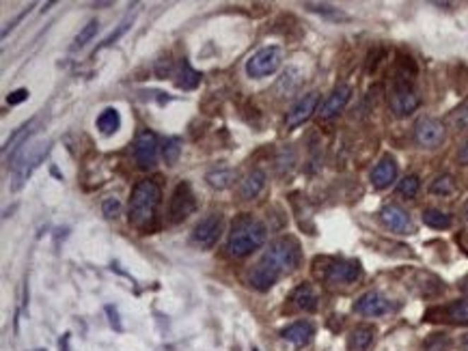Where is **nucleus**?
<instances>
[{"label": "nucleus", "mask_w": 468, "mask_h": 351, "mask_svg": "<svg viewBox=\"0 0 468 351\" xmlns=\"http://www.w3.org/2000/svg\"><path fill=\"white\" fill-rule=\"evenodd\" d=\"M266 237H268L266 225L262 220H257V218H252L250 213H242L231 225L227 250L231 256L242 258V256L252 254L257 248H262L266 244Z\"/></svg>", "instance_id": "f257e3e1"}, {"label": "nucleus", "mask_w": 468, "mask_h": 351, "mask_svg": "<svg viewBox=\"0 0 468 351\" xmlns=\"http://www.w3.org/2000/svg\"><path fill=\"white\" fill-rule=\"evenodd\" d=\"M162 201V190L156 179H143L134 186L130 205H127V220L136 229H147L153 220Z\"/></svg>", "instance_id": "f03ea898"}, {"label": "nucleus", "mask_w": 468, "mask_h": 351, "mask_svg": "<svg viewBox=\"0 0 468 351\" xmlns=\"http://www.w3.org/2000/svg\"><path fill=\"white\" fill-rule=\"evenodd\" d=\"M50 147H52L50 141H30L7 160V164L11 166V186H9L11 192H18L28 182L37 166L50 153Z\"/></svg>", "instance_id": "7ed1b4c3"}, {"label": "nucleus", "mask_w": 468, "mask_h": 351, "mask_svg": "<svg viewBox=\"0 0 468 351\" xmlns=\"http://www.w3.org/2000/svg\"><path fill=\"white\" fill-rule=\"evenodd\" d=\"M262 261L272 266L281 276L289 274L298 268V263H300V246H298L293 237H279L268 246Z\"/></svg>", "instance_id": "20e7f679"}, {"label": "nucleus", "mask_w": 468, "mask_h": 351, "mask_svg": "<svg viewBox=\"0 0 468 351\" xmlns=\"http://www.w3.org/2000/svg\"><path fill=\"white\" fill-rule=\"evenodd\" d=\"M421 106V97L416 95V91L412 89V84L408 82V78H397L393 89L389 93V108L395 117L404 119L410 117L416 108Z\"/></svg>", "instance_id": "39448f33"}, {"label": "nucleus", "mask_w": 468, "mask_h": 351, "mask_svg": "<svg viewBox=\"0 0 468 351\" xmlns=\"http://www.w3.org/2000/svg\"><path fill=\"white\" fill-rule=\"evenodd\" d=\"M445 136H447V129H445V123L440 119H434V117L416 119L414 129H412V138H414L416 147L438 149L445 143Z\"/></svg>", "instance_id": "423d86ee"}, {"label": "nucleus", "mask_w": 468, "mask_h": 351, "mask_svg": "<svg viewBox=\"0 0 468 351\" xmlns=\"http://www.w3.org/2000/svg\"><path fill=\"white\" fill-rule=\"evenodd\" d=\"M283 63V50L279 46H268L262 48L259 52H255L248 61H246V73L248 78H266L272 76Z\"/></svg>", "instance_id": "0eeeda50"}, {"label": "nucleus", "mask_w": 468, "mask_h": 351, "mask_svg": "<svg viewBox=\"0 0 468 351\" xmlns=\"http://www.w3.org/2000/svg\"><path fill=\"white\" fill-rule=\"evenodd\" d=\"M361 278V263L352 258H339L330 261V266L324 272V282L330 287H344L352 285Z\"/></svg>", "instance_id": "6e6552de"}, {"label": "nucleus", "mask_w": 468, "mask_h": 351, "mask_svg": "<svg viewBox=\"0 0 468 351\" xmlns=\"http://www.w3.org/2000/svg\"><path fill=\"white\" fill-rule=\"evenodd\" d=\"M194 211V194L188 182L177 184V188L173 190V196L168 201V215H171V222H182Z\"/></svg>", "instance_id": "1a4fd4ad"}, {"label": "nucleus", "mask_w": 468, "mask_h": 351, "mask_svg": "<svg viewBox=\"0 0 468 351\" xmlns=\"http://www.w3.org/2000/svg\"><path fill=\"white\" fill-rule=\"evenodd\" d=\"M221 231H223V213H207L203 220L194 227L192 231V242L201 248H211L218 237H221Z\"/></svg>", "instance_id": "9d476101"}, {"label": "nucleus", "mask_w": 468, "mask_h": 351, "mask_svg": "<svg viewBox=\"0 0 468 351\" xmlns=\"http://www.w3.org/2000/svg\"><path fill=\"white\" fill-rule=\"evenodd\" d=\"M317 104H320V93L317 91H311V93L303 95L287 112V119H285L287 129H296V127L305 125L317 112Z\"/></svg>", "instance_id": "9b49d317"}, {"label": "nucleus", "mask_w": 468, "mask_h": 351, "mask_svg": "<svg viewBox=\"0 0 468 351\" xmlns=\"http://www.w3.org/2000/svg\"><path fill=\"white\" fill-rule=\"evenodd\" d=\"M134 160L139 168L149 170L158 162V136L149 129H143L134 141Z\"/></svg>", "instance_id": "f8f14e48"}, {"label": "nucleus", "mask_w": 468, "mask_h": 351, "mask_svg": "<svg viewBox=\"0 0 468 351\" xmlns=\"http://www.w3.org/2000/svg\"><path fill=\"white\" fill-rule=\"evenodd\" d=\"M380 222L385 225L389 231H393V233H399V235H408V233H412V220H410V215H408V211L404 209V207H399V205H395V203H389V205H385L380 209Z\"/></svg>", "instance_id": "ddd939ff"}, {"label": "nucleus", "mask_w": 468, "mask_h": 351, "mask_svg": "<svg viewBox=\"0 0 468 351\" xmlns=\"http://www.w3.org/2000/svg\"><path fill=\"white\" fill-rule=\"evenodd\" d=\"M354 313L363 317H382L391 313V302L378 291H367L354 302Z\"/></svg>", "instance_id": "4468645a"}, {"label": "nucleus", "mask_w": 468, "mask_h": 351, "mask_svg": "<svg viewBox=\"0 0 468 351\" xmlns=\"http://www.w3.org/2000/svg\"><path fill=\"white\" fill-rule=\"evenodd\" d=\"M350 97H352V89H350V84H337L334 89H332V93L326 97V102L320 106V110H317V114H320V119H332V117H337L339 112H344V108L348 106V102H350Z\"/></svg>", "instance_id": "2eb2a0df"}, {"label": "nucleus", "mask_w": 468, "mask_h": 351, "mask_svg": "<svg viewBox=\"0 0 468 351\" xmlns=\"http://www.w3.org/2000/svg\"><path fill=\"white\" fill-rule=\"evenodd\" d=\"M428 321H451V323H468V299H455L445 309H432L428 315Z\"/></svg>", "instance_id": "dca6fc26"}, {"label": "nucleus", "mask_w": 468, "mask_h": 351, "mask_svg": "<svg viewBox=\"0 0 468 351\" xmlns=\"http://www.w3.org/2000/svg\"><path fill=\"white\" fill-rule=\"evenodd\" d=\"M369 179H371L373 188H378V190L389 188V186L397 179V162H395L391 155H385V157H382V160L373 166V170H371V174H369Z\"/></svg>", "instance_id": "f3484780"}, {"label": "nucleus", "mask_w": 468, "mask_h": 351, "mask_svg": "<svg viewBox=\"0 0 468 351\" xmlns=\"http://www.w3.org/2000/svg\"><path fill=\"white\" fill-rule=\"evenodd\" d=\"M281 278V274L272 268V266H268L266 261H257V266H255L252 270H250V274H248V285L252 287V289H257V291H268V289H272L274 287V282Z\"/></svg>", "instance_id": "a211bd4d"}, {"label": "nucleus", "mask_w": 468, "mask_h": 351, "mask_svg": "<svg viewBox=\"0 0 468 351\" xmlns=\"http://www.w3.org/2000/svg\"><path fill=\"white\" fill-rule=\"evenodd\" d=\"M264 188H266V172L259 170V168H252L240 182L238 194H240L242 201H252V198H257L262 194Z\"/></svg>", "instance_id": "6ab92c4d"}, {"label": "nucleus", "mask_w": 468, "mask_h": 351, "mask_svg": "<svg viewBox=\"0 0 468 351\" xmlns=\"http://www.w3.org/2000/svg\"><path fill=\"white\" fill-rule=\"evenodd\" d=\"M281 336H283L287 343L296 345V347H305V345H309V343L313 340L315 328H313L309 321H296V323L287 326V328L281 332Z\"/></svg>", "instance_id": "aec40b11"}, {"label": "nucleus", "mask_w": 468, "mask_h": 351, "mask_svg": "<svg viewBox=\"0 0 468 351\" xmlns=\"http://www.w3.org/2000/svg\"><path fill=\"white\" fill-rule=\"evenodd\" d=\"M291 302L296 304V309L300 311H307V313H315L317 306H320V297L315 293V289L307 282L298 285L291 293Z\"/></svg>", "instance_id": "412c9836"}, {"label": "nucleus", "mask_w": 468, "mask_h": 351, "mask_svg": "<svg viewBox=\"0 0 468 351\" xmlns=\"http://www.w3.org/2000/svg\"><path fill=\"white\" fill-rule=\"evenodd\" d=\"M35 125H37V119H30V121H26V123H22L13 134L9 136V141L5 143V147H3V155L9 160L20 147H24L26 143H28V136L35 131Z\"/></svg>", "instance_id": "4be33fe9"}, {"label": "nucleus", "mask_w": 468, "mask_h": 351, "mask_svg": "<svg viewBox=\"0 0 468 351\" xmlns=\"http://www.w3.org/2000/svg\"><path fill=\"white\" fill-rule=\"evenodd\" d=\"M373 336H375V330L371 326H358L348 336V349L350 351H367Z\"/></svg>", "instance_id": "5701e85b"}, {"label": "nucleus", "mask_w": 468, "mask_h": 351, "mask_svg": "<svg viewBox=\"0 0 468 351\" xmlns=\"http://www.w3.org/2000/svg\"><path fill=\"white\" fill-rule=\"evenodd\" d=\"M175 78H177L175 84L180 86V89H184V91H192V89H197L199 82H201V73L194 71V69L190 67L188 61H182V65H180V69H177Z\"/></svg>", "instance_id": "b1692460"}, {"label": "nucleus", "mask_w": 468, "mask_h": 351, "mask_svg": "<svg viewBox=\"0 0 468 351\" xmlns=\"http://www.w3.org/2000/svg\"><path fill=\"white\" fill-rule=\"evenodd\" d=\"M205 179L214 190H227L235 182V170L223 166V168H216V170H209Z\"/></svg>", "instance_id": "393cba45"}, {"label": "nucleus", "mask_w": 468, "mask_h": 351, "mask_svg": "<svg viewBox=\"0 0 468 351\" xmlns=\"http://www.w3.org/2000/svg\"><path fill=\"white\" fill-rule=\"evenodd\" d=\"M423 222H425V227L436 229V231H443V229H449V227L453 225V218H451L449 213L440 211V209L430 207V209H425V211H423Z\"/></svg>", "instance_id": "a878e982"}, {"label": "nucleus", "mask_w": 468, "mask_h": 351, "mask_svg": "<svg viewBox=\"0 0 468 351\" xmlns=\"http://www.w3.org/2000/svg\"><path fill=\"white\" fill-rule=\"evenodd\" d=\"M95 125H98V129L102 131L104 136L115 134V131L119 129V125H121L119 110H117V108H106V110H102L100 117H98V121H95Z\"/></svg>", "instance_id": "bb28decb"}, {"label": "nucleus", "mask_w": 468, "mask_h": 351, "mask_svg": "<svg viewBox=\"0 0 468 351\" xmlns=\"http://www.w3.org/2000/svg\"><path fill=\"white\" fill-rule=\"evenodd\" d=\"M298 84H300V71H298L296 67H289V69L281 76V80H279V84H276V89H279L283 95H289L291 91H296Z\"/></svg>", "instance_id": "cd10ccee"}, {"label": "nucleus", "mask_w": 468, "mask_h": 351, "mask_svg": "<svg viewBox=\"0 0 468 351\" xmlns=\"http://www.w3.org/2000/svg\"><path fill=\"white\" fill-rule=\"evenodd\" d=\"M430 192L438 194V196H449L455 192V179L451 177V174H438L430 186Z\"/></svg>", "instance_id": "c85d7f7f"}, {"label": "nucleus", "mask_w": 468, "mask_h": 351, "mask_svg": "<svg viewBox=\"0 0 468 351\" xmlns=\"http://www.w3.org/2000/svg\"><path fill=\"white\" fill-rule=\"evenodd\" d=\"M162 155H164V162H166L168 166L177 164V160H180V155H182V141H180L177 136L168 138V141L164 143V147H162Z\"/></svg>", "instance_id": "c756f323"}, {"label": "nucleus", "mask_w": 468, "mask_h": 351, "mask_svg": "<svg viewBox=\"0 0 468 351\" xmlns=\"http://www.w3.org/2000/svg\"><path fill=\"white\" fill-rule=\"evenodd\" d=\"M98 30H100V22L98 20H91V22H87V26H82V30L76 35V48H84L87 43L98 35Z\"/></svg>", "instance_id": "7c9ffc66"}, {"label": "nucleus", "mask_w": 468, "mask_h": 351, "mask_svg": "<svg viewBox=\"0 0 468 351\" xmlns=\"http://www.w3.org/2000/svg\"><path fill=\"white\" fill-rule=\"evenodd\" d=\"M419 188H421V182H419L416 174H408V177H404L397 184V192L406 198H414L419 194Z\"/></svg>", "instance_id": "2f4dec72"}, {"label": "nucleus", "mask_w": 468, "mask_h": 351, "mask_svg": "<svg viewBox=\"0 0 468 351\" xmlns=\"http://www.w3.org/2000/svg\"><path fill=\"white\" fill-rule=\"evenodd\" d=\"M449 121H451V125H453L455 129H468V100H464V102L451 112Z\"/></svg>", "instance_id": "473e14b6"}, {"label": "nucleus", "mask_w": 468, "mask_h": 351, "mask_svg": "<svg viewBox=\"0 0 468 351\" xmlns=\"http://www.w3.org/2000/svg\"><path fill=\"white\" fill-rule=\"evenodd\" d=\"M449 336L447 334H432L423 345V351H449Z\"/></svg>", "instance_id": "72a5a7b5"}, {"label": "nucleus", "mask_w": 468, "mask_h": 351, "mask_svg": "<svg viewBox=\"0 0 468 351\" xmlns=\"http://www.w3.org/2000/svg\"><path fill=\"white\" fill-rule=\"evenodd\" d=\"M309 11H313V13H320V16H326V18H334V20H344L346 16L339 11L337 7H332V5H320V3H307L305 5Z\"/></svg>", "instance_id": "f704fd0d"}, {"label": "nucleus", "mask_w": 468, "mask_h": 351, "mask_svg": "<svg viewBox=\"0 0 468 351\" xmlns=\"http://www.w3.org/2000/svg\"><path fill=\"white\" fill-rule=\"evenodd\" d=\"M102 213L108 218V220H115V218L121 213V201L117 196H106L102 201Z\"/></svg>", "instance_id": "c9c22d12"}, {"label": "nucleus", "mask_w": 468, "mask_h": 351, "mask_svg": "<svg viewBox=\"0 0 468 351\" xmlns=\"http://www.w3.org/2000/svg\"><path fill=\"white\" fill-rule=\"evenodd\" d=\"M130 24H132V22H130V18H127L125 22H121V24H119V28H117V30H112V32H110V35H108V37L102 41V46H100V48H108V46H112V43H117V41H119V39H121V37H123L127 30H130Z\"/></svg>", "instance_id": "e433bc0d"}, {"label": "nucleus", "mask_w": 468, "mask_h": 351, "mask_svg": "<svg viewBox=\"0 0 468 351\" xmlns=\"http://www.w3.org/2000/svg\"><path fill=\"white\" fill-rule=\"evenodd\" d=\"M173 73H175L173 61H168V59L164 61V59H162V61L156 63V76H158V78H168V76H173Z\"/></svg>", "instance_id": "4c0bfd02"}, {"label": "nucleus", "mask_w": 468, "mask_h": 351, "mask_svg": "<svg viewBox=\"0 0 468 351\" xmlns=\"http://www.w3.org/2000/svg\"><path fill=\"white\" fill-rule=\"evenodd\" d=\"M106 315H108V321H110V326L117 330V332H123V326H121V321H119V311L115 309L112 304H108L106 306Z\"/></svg>", "instance_id": "58836bf2"}, {"label": "nucleus", "mask_w": 468, "mask_h": 351, "mask_svg": "<svg viewBox=\"0 0 468 351\" xmlns=\"http://www.w3.org/2000/svg\"><path fill=\"white\" fill-rule=\"evenodd\" d=\"M28 91L26 89H18V91H13V93H9V97H7V102H9V106H18V104H22V102H26L28 100Z\"/></svg>", "instance_id": "ea45409f"}, {"label": "nucleus", "mask_w": 468, "mask_h": 351, "mask_svg": "<svg viewBox=\"0 0 468 351\" xmlns=\"http://www.w3.org/2000/svg\"><path fill=\"white\" fill-rule=\"evenodd\" d=\"M457 160H460V164H464V166H468V138L460 145V151H457Z\"/></svg>", "instance_id": "a19ab883"}, {"label": "nucleus", "mask_w": 468, "mask_h": 351, "mask_svg": "<svg viewBox=\"0 0 468 351\" xmlns=\"http://www.w3.org/2000/svg\"><path fill=\"white\" fill-rule=\"evenodd\" d=\"M28 9H30V7H28ZM28 9H24V11H22V13H20V16H18V18H16L13 22H9V24H7V26L3 28V37H7V35H9V30H13V28H16V24L24 20V16L28 13Z\"/></svg>", "instance_id": "79ce46f5"}, {"label": "nucleus", "mask_w": 468, "mask_h": 351, "mask_svg": "<svg viewBox=\"0 0 468 351\" xmlns=\"http://www.w3.org/2000/svg\"><path fill=\"white\" fill-rule=\"evenodd\" d=\"M69 336H71V334L67 332V334H63V338L59 340V349H61V351H69Z\"/></svg>", "instance_id": "37998d69"}, {"label": "nucleus", "mask_w": 468, "mask_h": 351, "mask_svg": "<svg viewBox=\"0 0 468 351\" xmlns=\"http://www.w3.org/2000/svg\"><path fill=\"white\" fill-rule=\"evenodd\" d=\"M460 291L468 297V276L466 278H462V282H460Z\"/></svg>", "instance_id": "c03bdc74"}, {"label": "nucleus", "mask_w": 468, "mask_h": 351, "mask_svg": "<svg viewBox=\"0 0 468 351\" xmlns=\"http://www.w3.org/2000/svg\"><path fill=\"white\" fill-rule=\"evenodd\" d=\"M462 220H464V225H468V201L462 207Z\"/></svg>", "instance_id": "a18cd8bd"}, {"label": "nucleus", "mask_w": 468, "mask_h": 351, "mask_svg": "<svg viewBox=\"0 0 468 351\" xmlns=\"http://www.w3.org/2000/svg\"><path fill=\"white\" fill-rule=\"evenodd\" d=\"M462 349H464V351H468V334H466V336H464V340H462Z\"/></svg>", "instance_id": "49530a36"}, {"label": "nucleus", "mask_w": 468, "mask_h": 351, "mask_svg": "<svg viewBox=\"0 0 468 351\" xmlns=\"http://www.w3.org/2000/svg\"><path fill=\"white\" fill-rule=\"evenodd\" d=\"M33 351H48V349H33Z\"/></svg>", "instance_id": "de8ad7c7"}]
</instances>
